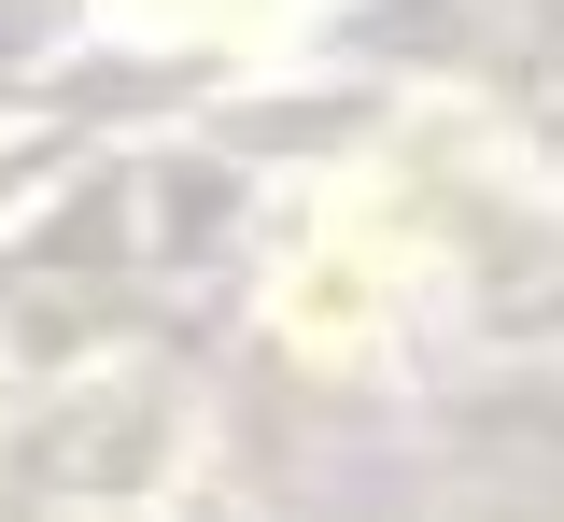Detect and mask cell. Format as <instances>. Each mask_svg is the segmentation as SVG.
I'll return each mask as SVG.
<instances>
[{
    "instance_id": "7a4b0ae2",
    "label": "cell",
    "mask_w": 564,
    "mask_h": 522,
    "mask_svg": "<svg viewBox=\"0 0 564 522\" xmlns=\"http://www.w3.org/2000/svg\"><path fill=\"white\" fill-rule=\"evenodd\" d=\"M128 14H184V29H269L282 0H128Z\"/></svg>"
},
{
    "instance_id": "6da1fadb",
    "label": "cell",
    "mask_w": 564,
    "mask_h": 522,
    "mask_svg": "<svg viewBox=\"0 0 564 522\" xmlns=\"http://www.w3.org/2000/svg\"><path fill=\"white\" fill-rule=\"evenodd\" d=\"M381 297H395V254H381V240H311V254L282 269V325H296L311 354L381 339Z\"/></svg>"
}]
</instances>
